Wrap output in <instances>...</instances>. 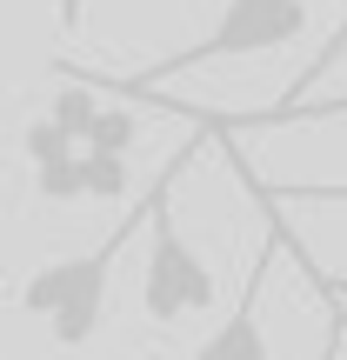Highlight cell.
Returning a JSON list of instances; mask_svg holds the SVG:
<instances>
[{"mask_svg": "<svg viewBox=\"0 0 347 360\" xmlns=\"http://www.w3.org/2000/svg\"><path fill=\"white\" fill-rule=\"evenodd\" d=\"M160 187H168V174H160ZM160 187L147 193V200L134 207V214L120 220V227L107 233L101 247H87V254H67V260H47V267L27 274L20 307H27V314H40V321H47V334L61 340V347H80V340L101 327V314H107V287H114V260L127 254V240L147 227V220H154Z\"/></svg>", "mask_w": 347, "mask_h": 360, "instance_id": "6da1fadb", "label": "cell"}, {"mask_svg": "<svg viewBox=\"0 0 347 360\" xmlns=\"http://www.w3.org/2000/svg\"><path fill=\"white\" fill-rule=\"evenodd\" d=\"M301 34H308V0H227V7H220V20L207 27L194 47L168 53L154 74L120 80V94H134V101H141V94H160L174 74L220 67V60H254V53H281V47H294Z\"/></svg>", "mask_w": 347, "mask_h": 360, "instance_id": "7a4b0ae2", "label": "cell"}, {"mask_svg": "<svg viewBox=\"0 0 347 360\" xmlns=\"http://www.w3.org/2000/svg\"><path fill=\"white\" fill-rule=\"evenodd\" d=\"M174 174L180 167L168 160V187H160V207H154V220H147V260H141V307H147V321H160V327L207 314V307H214V294H220L214 267L194 254V240L174 227V214H168Z\"/></svg>", "mask_w": 347, "mask_h": 360, "instance_id": "3957f363", "label": "cell"}, {"mask_svg": "<svg viewBox=\"0 0 347 360\" xmlns=\"http://www.w3.org/2000/svg\"><path fill=\"white\" fill-rule=\"evenodd\" d=\"M281 260H287V233H281V214H274L267 247H260L254 267H247V287H241V300H234V314H227V321H220L187 360H274L267 334H260V287H267V274L281 267Z\"/></svg>", "mask_w": 347, "mask_h": 360, "instance_id": "277c9868", "label": "cell"}, {"mask_svg": "<svg viewBox=\"0 0 347 360\" xmlns=\"http://www.w3.org/2000/svg\"><path fill=\"white\" fill-rule=\"evenodd\" d=\"M341 60H347V0H341V20L327 27V40H321V53H314V60H308V74H301L294 87H287L281 101H274V114H267V120H281V114H294L301 101H314V94H321V80L334 74Z\"/></svg>", "mask_w": 347, "mask_h": 360, "instance_id": "5b68a950", "label": "cell"}, {"mask_svg": "<svg viewBox=\"0 0 347 360\" xmlns=\"http://www.w3.org/2000/svg\"><path fill=\"white\" fill-rule=\"evenodd\" d=\"M134 141H141V114H134L127 94H120V107H101V114H94L87 147H80V154H120V160H127V154H134Z\"/></svg>", "mask_w": 347, "mask_h": 360, "instance_id": "8992f818", "label": "cell"}, {"mask_svg": "<svg viewBox=\"0 0 347 360\" xmlns=\"http://www.w3.org/2000/svg\"><path fill=\"white\" fill-rule=\"evenodd\" d=\"M34 187H40V200H94L87 193V154H67V160H53V167H34Z\"/></svg>", "mask_w": 347, "mask_h": 360, "instance_id": "52a82bcc", "label": "cell"}, {"mask_svg": "<svg viewBox=\"0 0 347 360\" xmlns=\"http://www.w3.org/2000/svg\"><path fill=\"white\" fill-rule=\"evenodd\" d=\"M94 114H101V107H94V94H87V87H61V94H53V107H47V120H53V127H61L74 147H87Z\"/></svg>", "mask_w": 347, "mask_h": 360, "instance_id": "ba28073f", "label": "cell"}, {"mask_svg": "<svg viewBox=\"0 0 347 360\" xmlns=\"http://www.w3.org/2000/svg\"><path fill=\"white\" fill-rule=\"evenodd\" d=\"M267 207L274 214H301V207H334V214H347V180H334V187H267Z\"/></svg>", "mask_w": 347, "mask_h": 360, "instance_id": "9c48e42d", "label": "cell"}, {"mask_svg": "<svg viewBox=\"0 0 347 360\" xmlns=\"http://www.w3.org/2000/svg\"><path fill=\"white\" fill-rule=\"evenodd\" d=\"M67 154H80V147L67 141V134L53 127L47 114H40V120H27V160H34V167H53V160H67Z\"/></svg>", "mask_w": 347, "mask_h": 360, "instance_id": "30bf717a", "label": "cell"}, {"mask_svg": "<svg viewBox=\"0 0 347 360\" xmlns=\"http://www.w3.org/2000/svg\"><path fill=\"white\" fill-rule=\"evenodd\" d=\"M301 120H347V94H327V101H308L301 114H287L281 127H301Z\"/></svg>", "mask_w": 347, "mask_h": 360, "instance_id": "8fae6325", "label": "cell"}, {"mask_svg": "<svg viewBox=\"0 0 347 360\" xmlns=\"http://www.w3.org/2000/svg\"><path fill=\"white\" fill-rule=\"evenodd\" d=\"M327 300H341V307H347V274H327Z\"/></svg>", "mask_w": 347, "mask_h": 360, "instance_id": "7c38bea8", "label": "cell"}, {"mask_svg": "<svg viewBox=\"0 0 347 360\" xmlns=\"http://www.w3.org/2000/svg\"><path fill=\"white\" fill-rule=\"evenodd\" d=\"M80 7H87V0H67V27H74V20H80Z\"/></svg>", "mask_w": 347, "mask_h": 360, "instance_id": "4fadbf2b", "label": "cell"}, {"mask_svg": "<svg viewBox=\"0 0 347 360\" xmlns=\"http://www.w3.org/2000/svg\"><path fill=\"white\" fill-rule=\"evenodd\" d=\"M327 360H341V334H334V340H327Z\"/></svg>", "mask_w": 347, "mask_h": 360, "instance_id": "5bb4252c", "label": "cell"}]
</instances>
